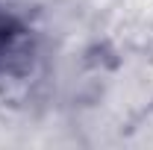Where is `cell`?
I'll return each mask as SVG.
<instances>
[{
  "instance_id": "1",
  "label": "cell",
  "mask_w": 153,
  "mask_h": 150,
  "mask_svg": "<svg viewBox=\"0 0 153 150\" xmlns=\"http://www.w3.org/2000/svg\"><path fill=\"white\" fill-rule=\"evenodd\" d=\"M30 53H33V41L27 27L18 24L12 15L0 12V79L21 74L30 65Z\"/></svg>"
}]
</instances>
